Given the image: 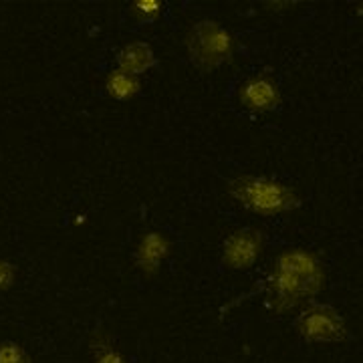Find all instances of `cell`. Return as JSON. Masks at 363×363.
Returning <instances> with one entry per match:
<instances>
[{
    "instance_id": "cell-1",
    "label": "cell",
    "mask_w": 363,
    "mask_h": 363,
    "mask_svg": "<svg viewBox=\"0 0 363 363\" xmlns=\"http://www.w3.org/2000/svg\"><path fill=\"white\" fill-rule=\"evenodd\" d=\"M325 286V267L321 259L305 248H286L277 259L267 281L264 295L272 311L283 313L315 298Z\"/></svg>"
},
{
    "instance_id": "cell-2",
    "label": "cell",
    "mask_w": 363,
    "mask_h": 363,
    "mask_svg": "<svg viewBox=\"0 0 363 363\" xmlns=\"http://www.w3.org/2000/svg\"><path fill=\"white\" fill-rule=\"evenodd\" d=\"M228 194L259 216L286 214L301 206V196L283 182L264 176H238L228 182Z\"/></svg>"
},
{
    "instance_id": "cell-3",
    "label": "cell",
    "mask_w": 363,
    "mask_h": 363,
    "mask_svg": "<svg viewBox=\"0 0 363 363\" xmlns=\"http://www.w3.org/2000/svg\"><path fill=\"white\" fill-rule=\"evenodd\" d=\"M186 51L196 69L212 73L222 65L233 63L236 40L220 23L204 18L190 26L186 35Z\"/></svg>"
},
{
    "instance_id": "cell-4",
    "label": "cell",
    "mask_w": 363,
    "mask_h": 363,
    "mask_svg": "<svg viewBox=\"0 0 363 363\" xmlns=\"http://www.w3.org/2000/svg\"><path fill=\"white\" fill-rule=\"evenodd\" d=\"M295 331L309 343H343L350 329L341 313L325 303H309L295 317Z\"/></svg>"
},
{
    "instance_id": "cell-5",
    "label": "cell",
    "mask_w": 363,
    "mask_h": 363,
    "mask_svg": "<svg viewBox=\"0 0 363 363\" xmlns=\"http://www.w3.org/2000/svg\"><path fill=\"white\" fill-rule=\"evenodd\" d=\"M264 248L262 233L257 228H236L222 242V264L230 271H248Z\"/></svg>"
},
{
    "instance_id": "cell-6",
    "label": "cell",
    "mask_w": 363,
    "mask_h": 363,
    "mask_svg": "<svg viewBox=\"0 0 363 363\" xmlns=\"http://www.w3.org/2000/svg\"><path fill=\"white\" fill-rule=\"evenodd\" d=\"M238 101L242 109L250 113H267L283 104V95L274 79L269 75H255L238 87Z\"/></svg>"
},
{
    "instance_id": "cell-7",
    "label": "cell",
    "mask_w": 363,
    "mask_h": 363,
    "mask_svg": "<svg viewBox=\"0 0 363 363\" xmlns=\"http://www.w3.org/2000/svg\"><path fill=\"white\" fill-rule=\"evenodd\" d=\"M172 252V242L166 234L145 233L135 248V267L145 277H154L162 262L168 259Z\"/></svg>"
},
{
    "instance_id": "cell-8",
    "label": "cell",
    "mask_w": 363,
    "mask_h": 363,
    "mask_svg": "<svg viewBox=\"0 0 363 363\" xmlns=\"http://www.w3.org/2000/svg\"><path fill=\"white\" fill-rule=\"evenodd\" d=\"M117 69L123 73H130L133 77H140L143 73H147L150 69H154L157 63L156 52L152 49V45L143 43V40H135V43H128L117 51Z\"/></svg>"
},
{
    "instance_id": "cell-9",
    "label": "cell",
    "mask_w": 363,
    "mask_h": 363,
    "mask_svg": "<svg viewBox=\"0 0 363 363\" xmlns=\"http://www.w3.org/2000/svg\"><path fill=\"white\" fill-rule=\"evenodd\" d=\"M91 363H128L125 355L119 351L117 343L104 329H97L89 341Z\"/></svg>"
},
{
    "instance_id": "cell-10",
    "label": "cell",
    "mask_w": 363,
    "mask_h": 363,
    "mask_svg": "<svg viewBox=\"0 0 363 363\" xmlns=\"http://www.w3.org/2000/svg\"><path fill=\"white\" fill-rule=\"evenodd\" d=\"M105 89H107V95L116 101H130L140 93L142 83H140V77H133L130 73L116 69L105 79Z\"/></svg>"
},
{
    "instance_id": "cell-11",
    "label": "cell",
    "mask_w": 363,
    "mask_h": 363,
    "mask_svg": "<svg viewBox=\"0 0 363 363\" xmlns=\"http://www.w3.org/2000/svg\"><path fill=\"white\" fill-rule=\"evenodd\" d=\"M130 13L138 23H156L164 13V4L160 0H135L131 2Z\"/></svg>"
},
{
    "instance_id": "cell-12",
    "label": "cell",
    "mask_w": 363,
    "mask_h": 363,
    "mask_svg": "<svg viewBox=\"0 0 363 363\" xmlns=\"http://www.w3.org/2000/svg\"><path fill=\"white\" fill-rule=\"evenodd\" d=\"M0 363H33L30 355L23 345L16 341H2L0 343Z\"/></svg>"
},
{
    "instance_id": "cell-13",
    "label": "cell",
    "mask_w": 363,
    "mask_h": 363,
    "mask_svg": "<svg viewBox=\"0 0 363 363\" xmlns=\"http://www.w3.org/2000/svg\"><path fill=\"white\" fill-rule=\"evenodd\" d=\"M14 277H16V269H14L13 262L0 259V291L11 289L14 283Z\"/></svg>"
}]
</instances>
